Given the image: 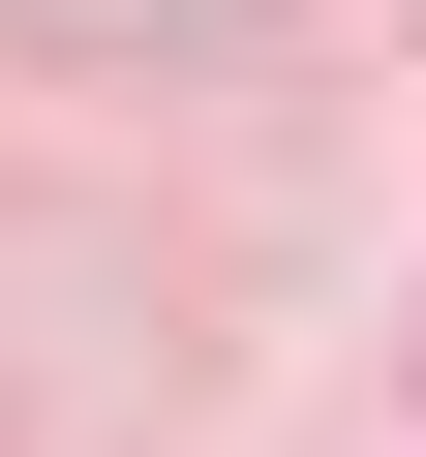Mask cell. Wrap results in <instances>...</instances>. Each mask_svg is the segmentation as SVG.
<instances>
[]
</instances>
